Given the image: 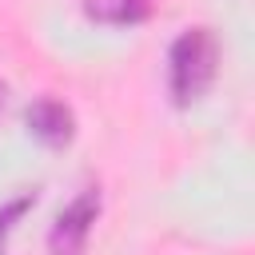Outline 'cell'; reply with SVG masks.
I'll return each instance as SVG.
<instances>
[{
	"instance_id": "obj_2",
	"label": "cell",
	"mask_w": 255,
	"mask_h": 255,
	"mask_svg": "<svg viewBox=\"0 0 255 255\" xmlns=\"http://www.w3.org/2000/svg\"><path fill=\"white\" fill-rule=\"evenodd\" d=\"M100 207H104L100 187H84V191L56 215V223L48 227V255H84L88 235H92V227H96V219H100Z\"/></svg>"
},
{
	"instance_id": "obj_6",
	"label": "cell",
	"mask_w": 255,
	"mask_h": 255,
	"mask_svg": "<svg viewBox=\"0 0 255 255\" xmlns=\"http://www.w3.org/2000/svg\"><path fill=\"white\" fill-rule=\"evenodd\" d=\"M4 96H8V88H4V80H0V108H4Z\"/></svg>"
},
{
	"instance_id": "obj_5",
	"label": "cell",
	"mask_w": 255,
	"mask_h": 255,
	"mask_svg": "<svg viewBox=\"0 0 255 255\" xmlns=\"http://www.w3.org/2000/svg\"><path fill=\"white\" fill-rule=\"evenodd\" d=\"M32 207H36V191H20V195H12V199L0 203V251H4L8 235L16 231V223H20Z\"/></svg>"
},
{
	"instance_id": "obj_1",
	"label": "cell",
	"mask_w": 255,
	"mask_h": 255,
	"mask_svg": "<svg viewBox=\"0 0 255 255\" xmlns=\"http://www.w3.org/2000/svg\"><path fill=\"white\" fill-rule=\"evenodd\" d=\"M219 72V40L211 28H187L167 48V92L175 108H191L207 96Z\"/></svg>"
},
{
	"instance_id": "obj_3",
	"label": "cell",
	"mask_w": 255,
	"mask_h": 255,
	"mask_svg": "<svg viewBox=\"0 0 255 255\" xmlns=\"http://www.w3.org/2000/svg\"><path fill=\"white\" fill-rule=\"evenodd\" d=\"M24 124H28V131H32L40 143H48V147H64V143H72V135H76V116H72V108H68L64 100H56V96L32 100L28 112H24Z\"/></svg>"
},
{
	"instance_id": "obj_4",
	"label": "cell",
	"mask_w": 255,
	"mask_h": 255,
	"mask_svg": "<svg viewBox=\"0 0 255 255\" xmlns=\"http://www.w3.org/2000/svg\"><path fill=\"white\" fill-rule=\"evenodd\" d=\"M84 16L104 28H131L151 16V0H84Z\"/></svg>"
}]
</instances>
